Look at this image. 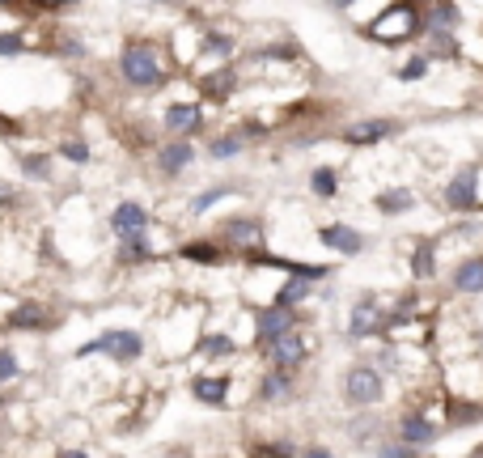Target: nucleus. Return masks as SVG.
Segmentation results:
<instances>
[{
	"instance_id": "obj_39",
	"label": "nucleus",
	"mask_w": 483,
	"mask_h": 458,
	"mask_svg": "<svg viewBox=\"0 0 483 458\" xmlns=\"http://www.w3.org/2000/svg\"><path fill=\"white\" fill-rule=\"evenodd\" d=\"M17 204V187L13 182H0V208H13Z\"/></svg>"
},
{
	"instance_id": "obj_22",
	"label": "nucleus",
	"mask_w": 483,
	"mask_h": 458,
	"mask_svg": "<svg viewBox=\"0 0 483 458\" xmlns=\"http://www.w3.org/2000/svg\"><path fill=\"white\" fill-rule=\"evenodd\" d=\"M306 297H309V280H289V284L275 293V310H289V306L306 301Z\"/></svg>"
},
{
	"instance_id": "obj_33",
	"label": "nucleus",
	"mask_w": 483,
	"mask_h": 458,
	"mask_svg": "<svg viewBox=\"0 0 483 458\" xmlns=\"http://www.w3.org/2000/svg\"><path fill=\"white\" fill-rule=\"evenodd\" d=\"M225 196H233V191H229V187H208V191H204V196L195 199L191 208H195V213H208L212 204H216V199H225Z\"/></svg>"
},
{
	"instance_id": "obj_36",
	"label": "nucleus",
	"mask_w": 483,
	"mask_h": 458,
	"mask_svg": "<svg viewBox=\"0 0 483 458\" xmlns=\"http://www.w3.org/2000/svg\"><path fill=\"white\" fill-rule=\"evenodd\" d=\"M424 72H428V60H424V55H419V60H407V64L399 68V77H402V81H419Z\"/></svg>"
},
{
	"instance_id": "obj_27",
	"label": "nucleus",
	"mask_w": 483,
	"mask_h": 458,
	"mask_svg": "<svg viewBox=\"0 0 483 458\" xmlns=\"http://www.w3.org/2000/svg\"><path fill=\"white\" fill-rule=\"evenodd\" d=\"M229 51H233V38L229 34H204V55H212V60H225Z\"/></svg>"
},
{
	"instance_id": "obj_23",
	"label": "nucleus",
	"mask_w": 483,
	"mask_h": 458,
	"mask_svg": "<svg viewBox=\"0 0 483 458\" xmlns=\"http://www.w3.org/2000/svg\"><path fill=\"white\" fill-rule=\"evenodd\" d=\"M21 174H26V179L47 182L51 179V157L47 153H26V157H21Z\"/></svg>"
},
{
	"instance_id": "obj_26",
	"label": "nucleus",
	"mask_w": 483,
	"mask_h": 458,
	"mask_svg": "<svg viewBox=\"0 0 483 458\" xmlns=\"http://www.w3.org/2000/svg\"><path fill=\"white\" fill-rule=\"evenodd\" d=\"M182 259H195V263H221V250L212 242H187L182 246Z\"/></svg>"
},
{
	"instance_id": "obj_30",
	"label": "nucleus",
	"mask_w": 483,
	"mask_h": 458,
	"mask_svg": "<svg viewBox=\"0 0 483 458\" xmlns=\"http://www.w3.org/2000/svg\"><path fill=\"white\" fill-rule=\"evenodd\" d=\"M21 51H26V34H21V30H4V34H0V55H4V60H9V55H21Z\"/></svg>"
},
{
	"instance_id": "obj_12",
	"label": "nucleus",
	"mask_w": 483,
	"mask_h": 458,
	"mask_svg": "<svg viewBox=\"0 0 483 458\" xmlns=\"http://www.w3.org/2000/svg\"><path fill=\"white\" fill-rule=\"evenodd\" d=\"M318 242L331 246V250H343V255H356V250L365 246V238L348 225H326V229H318Z\"/></svg>"
},
{
	"instance_id": "obj_3",
	"label": "nucleus",
	"mask_w": 483,
	"mask_h": 458,
	"mask_svg": "<svg viewBox=\"0 0 483 458\" xmlns=\"http://www.w3.org/2000/svg\"><path fill=\"white\" fill-rule=\"evenodd\" d=\"M382 391H386V386H382V374L369 369V365H356V369L343 374V394H348V403H356V408H369V403H377Z\"/></svg>"
},
{
	"instance_id": "obj_8",
	"label": "nucleus",
	"mask_w": 483,
	"mask_h": 458,
	"mask_svg": "<svg viewBox=\"0 0 483 458\" xmlns=\"http://www.w3.org/2000/svg\"><path fill=\"white\" fill-rule=\"evenodd\" d=\"M475 179H479L475 165H462V170L450 179V187H445V204H450V208H475V199H479Z\"/></svg>"
},
{
	"instance_id": "obj_11",
	"label": "nucleus",
	"mask_w": 483,
	"mask_h": 458,
	"mask_svg": "<svg viewBox=\"0 0 483 458\" xmlns=\"http://www.w3.org/2000/svg\"><path fill=\"white\" fill-rule=\"evenodd\" d=\"M394 131H399V123H390V119H365V123H352L343 131V140L348 145H373V140H386Z\"/></svg>"
},
{
	"instance_id": "obj_31",
	"label": "nucleus",
	"mask_w": 483,
	"mask_h": 458,
	"mask_svg": "<svg viewBox=\"0 0 483 458\" xmlns=\"http://www.w3.org/2000/svg\"><path fill=\"white\" fill-rule=\"evenodd\" d=\"M60 157H68L72 165L89 162V145H85V140H64V145H60Z\"/></svg>"
},
{
	"instance_id": "obj_42",
	"label": "nucleus",
	"mask_w": 483,
	"mask_h": 458,
	"mask_svg": "<svg viewBox=\"0 0 483 458\" xmlns=\"http://www.w3.org/2000/svg\"><path fill=\"white\" fill-rule=\"evenodd\" d=\"M55 458H89V454H80V450H64V454H55Z\"/></svg>"
},
{
	"instance_id": "obj_7",
	"label": "nucleus",
	"mask_w": 483,
	"mask_h": 458,
	"mask_svg": "<svg viewBox=\"0 0 483 458\" xmlns=\"http://www.w3.org/2000/svg\"><path fill=\"white\" fill-rule=\"evenodd\" d=\"M47 323H51V314L43 301H21V306L9 310L4 331H47Z\"/></svg>"
},
{
	"instance_id": "obj_10",
	"label": "nucleus",
	"mask_w": 483,
	"mask_h": 458,
	"mask_svg": "<svg viewBox=\"0 0 483 458\" xmlns=\"http://www.w3.org/2000/svg\"><path fill=\"white\" fill-rule=\"evenodd\" d=\"M436 433H441V428H436L428 416H419V411H411V416L402 420V428H399V437H402V445H407V450H419V445L436 442Z\"/></svg>"
},
{
	"instance_id": "obj_41",
	"label": "nucleus",
	"mask_w": 483,
	"mask_h": 458,
	"mask_svg": "<svg viewBox=\"0 0 483 458\" xmlns=\"http://www.w3.org/2000/svg\"><path fill=\"white\" fill-rule=\"evenodd\" d=\"M301 458H331V454H326V450H306Z\"/></svg>"
},
{
	"instance_id": "obj_19",
	"label": "nucleus",
	"mask_w": 483,
	"mask_h": 458,
	"mask_svg": "<svg viewBox=\"0 0 483 458\" xmlns=\"http://www.w3.org/2000/svg\"><path fill=\"white\" fill-rule=\"evenodd\" d=\"M258 221H246V216H233V221H225V238L229 242H246L250 250H255V242H258Z\"/></svg>"
},
{
	"instance_id": "obj_37",
	"label": "nucleus",
	"mask_w": 483,
	"mask_h": 458,
	"mask_svg": "<svg viewBox=\"0 0 483 458\" xmlns=\"http://www.w3.org/2000/svg\"><path fill=\"white\" fill-rule=\"evenodd\" d=\"M428 34H433V47L441 51V55H450V60L458 55V43L450 38V30H428Z\"/></svg>"
},
{
	"instance_id": "obj_14",
	"label": "nucleus",
	"mask_w": 483,
	"mask_h": 458,
	"mask_svg": "<svg viewBox=\"0 0 483 458\" xmlns=\"http://www.w3.org/2000/svg\"><path fill=\"white\" fill-rule=\"evenodd\" d=\"M199 106H195V102H174V106H170V111H165V128L170 131H195L199 128Z\"/></svg>"
},
{
	"instance_id": "obj_15",
	"label": "nucleus",
	"mask_w": 483,
	"mask_h": 458,
	"mask_svg": "<svg viewBox=\"0 0 483 458\" xmlns=\"http://www.w3.org/2000/svg\"><path fill=\"white\" fill-rule=\"evenodd\" d=\"M453 289H458V293H483V259L458 263V272H453Z\"/></svg>"
},
{
	"instance_id": "obj_25",
	"label": "nucleus",
	"mask_w": 483,
	"mask_h": 458,
	"mask_svg": "<svg viewBox=\"0 0 483 458\" xmlns=\"http://www.w3.org/2000/svg\"><path fill=\"white\" fill-rule=\"evenodd\" d=\"M284 394H292V377L289 374H267L263 377V399H267V403L284 399Z\"/></svg>"
},
{
	"instance_id": "obj_38",
	"label": "nucleus",
	"mask_w": 483,
	"mask_h": 458,
	"mask_svg": "<svg viewBox=\"0 0 483 458\" xmlns=\"http://www.w3.org/2000/svg\"><path fill=\"white\" fill-rule=\"evenodd\" d=\"M479 416H483L479 408H458V403L450 408V420H453V425H467V420H479Z\"/></svg>"
},
{
	"instance_id": "obj_28",
	"label": "nucleus",
	"mask_w": 483,
	"mask_h": 458,
	"mask_svg": "<svg viewBox=\"0 0 483 458\" xmlns=\"http://www.w3.org/2000/svg\"><path fill=\"white\" fill-rule=\"evenodd\" d=\"M119 259L123 263H145V259H153V255H148L145 238H136V242H119Z\"/></svg>"
},
{
	"instance_id": "obj_18",
	"label": "nucleus",
	"mask_w": 483,
	"mask_h": 458,
	"mask_svg": "<svg viewBox=\"0 0 483 458\" xmlns=\"http://www.w3.org/2000/svg\"><path fill=\"white\" fill-rule=\"evenodd\" d=\"M233 85H238V77H233V68H221V72H212V77H204V98L225 102L229 94H233Z\"/></svg>"
},
{
	"instance_id": "obj_5",
	"label": "nucleus",
	"mask_w": 483,
	"mask_h": 458,
	"mask_svg": "<svg viewBox=\"0 0 483 458\" xmlns=\"http://www.w3.org/2000/svg\"><path fill=\"white\" fill-rule=\"evenodd\" d=\"M111 229H114V238H119V242H136V238H145V229H148L145 204L123 199V204L111 213Z\"/></svg>"
},
{
	"instance_id": "obj_6",
	"label": "nucleus",
	"mask_w": 483,
	"mask_h": 458,
	"mask_svg": "<svg viewBox=\"0 0 483 458\" xmlns=\"http://www.w3.org/2000/svg\"><path fill=\"white\" fill-rule=\"evenodd\" d=\"M284 335H292V314L289 310H263L255 318V344L258 348L284 340Z\"/></svg>"
},
{
	"instance_id": "obj_16",
	"label": "nucleus",
	"mask_w": 483,
	"mask_h": 458,
	"mask_svg": "<svg viewBox=\"0 0 483 458\" xmlns=\"http://www.w3.org/2000/svg\"><path fill=\"white\" fill-rule=\"evenodd\" d=\"M191 145L187 140H178V145H170V148H161V157H157V165H161V174H178V170H187L191 165Z\"/></svg>"
},
{
	"instance_id": "obj_34",
	"label": "nucleus",
	"mask_w": 483,
	"mask_h": 458,
	"mask_svg": "<svg viewBox=\"0 0 483 458\" xmlns=\"http://www.w3.org/2000/svg\"><path fill=\"white\" fill-rule=\"evenodd\" d=\"M242 148V136H216L212 140V157H233Z\"/></svg>"
},
{
	"instance_id": "obj_9",
	"label": "nucleus",
	"mask_w": 483,
	"mask_h": 458,
	"mask_svg": "<svg viewBox=\"0 0 483 458\" xmlns=\"http://www.w3.org/2000/svg\"><path fill=\"white\" fill-rule=\"evenodd\" d=\"M263 352H267V357L275 360V369L284 374V369H292V365H301V360H306V352H309V348H306V340H301V335L292 331V335H284V340L267 344Z\"/></svg>"
},
{
	"instance_id": "obj_29",
	"label": "nucleus",
	"mask_w": 483,
	"mask_h": 458,
	"mask_svg": "<svg viewBox=\"0 0 483 458\" xmlns=\"http://www.w3.org/2000/svg\"><path fill=\"white\" fill-rule=\"evenodd\" d=\"M377 208L382 213H407L411 208V196L407 191H386V196H377Z\"/></svg>"
},
{
	"instance_id": "obj_20",
	"label": "nucleus",
	"mask_w": 483,
	"mask_h": 458,
	"mask_svg": "<svg viewBox=\"0 0 483 458\" xmlns=\"http://www.w3.org/2000/svg\"><path fill=\"white\" fill-rule=\"evenodd\" d=\"M411 272H416L419 280H428L436 272V246L433 242H419L416 255H411Z\"/></svg>"
},
{
	"instance_id": "obj_13",
	"label": "nucleus",
	"mask_w": 483,
	"mask_h": 458,
	"mask_svg": "<svg viewBox=\"0 0 483 458\" xmlns=\"http://www.w3.org/2000/svg\"><path fill=\"white\" fill-rule=\"evenodd\" d=\"M373 331H382V310H377V301L373 297H360L352 310V335H373Z\"/></svg>"
},
{
	"instance_id": "obj_17",
	"label": "nucleus",
	"mask_w": 483,
	"mask_h": 458,
	"mask_svg": "<svg viewBox=\"0 0 483 458\" xmlns=\"http://www.w3.org/2000/svg\"><path fill=\"white\" fill-rule=\"evenodd\" d=\"M191 391H195V399H199V403H212V408H216V403H225L229 382H225V377H195Z\"/></svg>"
},
{
	"instance_id": "obj_40",
	"label": "nucleus",
	"mask_w": 483,
	"mask_h": 458,
	"mask_svg": "<svg viewBox=\"0 0 483 458\" xmlns=\"http://www.w3.org/2000/svg\"><path fill=\"white\" fill-rule=\"evenodd\" d=\"M0 136H21V123H13L9 114H0Z\"/></svg>"
},
{
	"instance_id": "obj_2",
	"label": "nucleus",
	"mask_w": 483,
	"mask_h": 458,
	"mask_svg": "<svg viewBox=\"0 0 483 458\" xmlns=\"http://www.w3.org/2000/svg\"><path fill=\"white\" fill-rule=\"evenodd\" d=\"M119 68H123V77H128L131 85H140V89H153V85H161V64L157 55H153V47H128L123 51V60H119Z\"/></svg>"
},
{
	"instance_id": "obj_4",
	"label": "nucleus",
	"mask_w": 483,
	"mask_h": 458,
	"mask_svg": "<svg viewBox=\"0 0 483 458\" xmlns=\"http://www.w3.org/2000/svg\"><path fill=\"white\" fill-rule=\"evenodd\" d=\"M416 30H419V21L411 4H394L390 13L377 17V26H369V34L382 38V43H399V38H407V34H416Z\"/></svg>"
},
{
	"instance_id": "obj_35",
	"label": "nucleus",
	"mask_w": 483,
	"mask_h": 458,
	"mask_svg": "<svg viewBox=\"0 0 483 458\" xmlns=\"http://www.w3.org/2000/svg\"><path fill=\"white\" fill-rule=\"evenodd\" d=\"M204 352H208V357H229V352H233V340H229V335H208V340H204Z\"/></svg>"
},
{
	"instance_id": "obj_24",
	"label": "nucleus",
	"mask_w": 483,
	"mask_h": 458,
	"mask_svg": "<svg viewBox=\"0 0 483 458\" xmlns=\"http://www.w3.org/2000/svg\"><path fill=\"white\" fill-rule=\"evenodd\" d=\"M309 187H314V191H318L322 199L339 196V179H335V170H326V165H318V170L309 174Z\"/></svg>"
},
{
	"instance_id": "obj_21",
	"label": "nucleus",
	"mask_w": 483,
	"mask_h": 458,
	"mask_svg": "<svg viewBox=\"0 0 483 458\" xmlns=\"http://www.w3.org/2000/svg\"><path fill=\"white\" fill-rule=\"evenodd\" d=\"M458 17V4H428V30H453Z\"/></svg>"
},
{
	"instance_id": "obj_32",
	"label": "nucleus",
	"mask_w": 483,
	"mask_h": 458,
	"mask_svg": "<svg viewBox=\"0 0 483 458\" xmlns=\"http://www.w3.org/2000/svg\"><path fill=\"white\" fill-rule=\"evenodd\" d=\"M17 374H21V365H17V352L0 348V386H4V382H13Z\"/></svg>"
},
{
	"instance_id": "obj_1",
	"label": "nucleus",
	"mask_w": 483,
	"mask_h": 458,
	"mask_svg": "<svg viewBox=\"0 0 483 458\" xmlns=\"http://www.w3.org/2000/svg\"><path fill=\"white\" fill-rule=\"evenodd\" d=\"M94 352H106L111 360H140V352H145V340L136 335V331L128 327H111V331H102L94 344H85L77 357H94Z\"/></svg>"
}]
</instances>
